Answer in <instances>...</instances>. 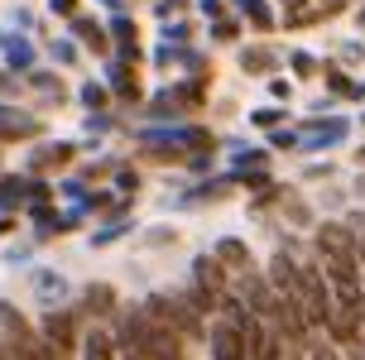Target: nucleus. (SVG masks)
Listing matches in <instances>:
<instances>
[{
    "mask_svg": "<svg viewBox=\"0 0 365 360\" xmlns=\"http://www.w3.org/2000/svg\"><path fill=\"white\" fill-rule=\"evenodd\" d=\"M317 245H322V264L331 269L336 284H356V250H351V235L341 226H327V231L317 235Z\"/></svg>",
    "mask_w": 365,
    "mask_h": 360,
    "instance_id": "f257e3e1",
    "label": "nucleus"
},
{
    "mask_svg": "<svg viewBox=\"0 0 365 360\" xmlns=\"http://www.w3.org/2000/svg\"><path fill=\"white\" fill-rule=\"evenodd\" d=\"M212 346H217V360H240V351L250 346V336H240V331H231V326H217Z\"/></svg>",
    "mask_w": 365,
    "mask_h": 360,
    "instance_id": "f03ea898",
    "label": "nucleus"
},
{
    "mask_svg": "<svg viewBox=\"0 0 365 360\" xmlns=\"http://www.w3.org/2000/svg\"><path fill=\"white\" fill-rule=\"evenodd\" d=\"M87 360H110V341L106 336H91L87 341Z\"/></svg>",
    "mask_w": 365,
    "mask_h": 360,
    "instance_id": "7ed1b4c3",
    "label": "nucleus"
},
{
    "mask_svg": "<svg viewBox=\"0 0 365 360\" xmlns=\"http://www.w3.org/2000/svg\"><path fill=\"white\" fill-rule=\"evenodd\" d=\"M221 254H226V264H231V269H240V264H245V250H240L236 240H226V245H221Z\"/></svg>",
    "mask_w": 365,
    "mask_h": 360,
    "instance_id": "20e7f679",
    "label": "nucleus"
}]
</instances>
